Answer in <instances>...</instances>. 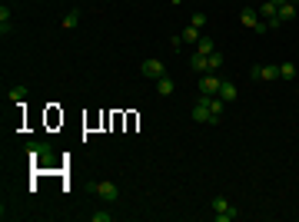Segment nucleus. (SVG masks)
Wrapping results in <instances>:
<instances>
[{
    "label": "nucleus",
    "instance_id": "1",
    "mask_svg": "<svg viewBox=\"0 0 299 222\" xmlns=\"http://www.w3.org/2000/svg\"><path fill=\"white\" fill-rule=\"evenodd\" d=\"M87 189L97 196V199H103V202H117L120 199V186H113V182H87Z\"/></svg>",
    "mask_w": 299,
    "mask_h": 222
},
{
    "label": "nucleus",
    "instance_id": "2",
    "mask_svg": "<svg viewBox=\"0 0 299 222\" xmlns=\"http://www.w3.org/2000/svg\"><path fill=\"white\" fill-rule=\"evenodd\" d=\"M239 23H243V27H249V30H256V34H266V30H269V23H266L263 17H259V10H253V7H243Z\"/></svg>",
    "mask_w": 299,
    "mask_h": 222
},
{
    "label": "nucleus",
    "instance_id": "3",
    "mask_svg": "<svg viewBox=\"0 0 299 222\" xmlns=\"http://www.w3.org/2000/svg\"><path fill=\"white\" fill-rule=\"evenodd\" d=\"M220 83H223L220 73H203V77H199V93H206V96H220Z\"/></svg>",
    "mask_w": 299,
    "mask_h": 222
},
{
    "label": "nucleus",
    "instance_id": "4",
    "mask_svg": "<svg viewBox=\"0 0 299 222\" xmlns=\"http://www.w3.org/2000/svg\"><path fill=\"white\" fill-rule=\"evenodd\" d=\"M193 123H210L213 126V113H210V103H206V93H199V100L193 103Z\"/></svg>",
    "mask_w": 299,
    "mask_h": 222
},
{
    "label": "nucleus",
    "instance_id": "5",
    "mask_svg": "<svg viewBox=\"0 0 299 222\" xmlns=\"http://www.w3.org/2000/svg\"><path fill=\"white\" fill-rule=\"evenodd\" d=\"M140 73H143L146 80H160V77H166V67L156 60V56H150V60H143V63H140Z\"/></svg>",
    "mask_w": 299,
    "mask_h": 222
},
{
    "label": "nucleus",
    "instance_id": "6",
    "mask_svg": "<svg viewBox=\"0 0 299 222\" xmlns=\"http://www.w3.org/2000/svg\"><path fill=\"white\" fill-rule=\"evenodd\" d=\"M236 96H239L236 83H233V80H223V83H220V100L223 103H236Z\"/></svg>",
    "mask_w": 299,
    "mask_h": 222
},
{
    "label": "nucleus",
    "instance_id": "7",
    "mask_svg": "<svg viewBox=\"0 0 299 222\" xmlns=\"http://www.w3.org/2000/svg\"><path fill=\"white\" fill-rule=\"evenodd\" d=\"M206 60H210V56H206V53H199V50H193V56H189V70L203 77V73L210 70V67H206Z\"/></svg>",
    "mask_w": 299,
    "mask_h": 222
},
{
    "label": "nucleus",
    "instance_id": "8",
    "mask_svg": "<svg viewBox=\"0 0 299 222\" xmlns=\"http://www.w3.org/2000/svg\"><path fill=\"white\" fill-rule=\"evenodd\" d=\"M206 103H210V113H213V126L223 120V110H226V103L220 100V96H206Z\"/></svg>",
    "mask_w": 299,
    "mask_h": 222
},
{
    "label": "nucleus",
    "instance_id": "9",
    "mask_svg": "<svg viewBox=\"0 0 299 222\" xmlns=\"http://www.w3.org/2000/svg\"><path fill=\"white\" fill-rule=\"evenodd\" d=\"M276 17L283 23H289L293 17H296V3H279V7H276Z\"/></svg>",
    "mask_w": 299,
    "mask_h": 222
},
{
    "label": "nucleus",
    "instance_id": "10",
    "mask_svg": "<svg viewBox=\"0 0 299 222\" xmlns=\"http://www.w3.org/2000/svg\"><path fill=\"white\" fill-rule=\"evenodd\" d=\"M173 89H177V87H173V80H170V77L156 80V93H160V96H173Z\"/></svg>",
    "mask_w": 299,
    "mask_h": 222
},
{
    "label": "nucleus",
    "instance_id": "11",
    "mask_svg": "<svg viewBox=\"0 0 299 222\" xmlns=\"http://www.w3.org/2000/svg\"><path fill=\"white\" fill-rule=\"evenodd\" d=\"M199 37H203V34H199V27H193V23H189V27H183V44H193V46H196Z\"/></svg>",
    "mask_w": 299,
    "mask_h": 222
},
{
    "label": "nucleus",
    "instance_id": "12",
    "mask_svg": "<svg viewBox=\"0 0 299 222\" xmlns=\"http://www.w3.org/2000/svg\"><path fill=\"white\" fill-rule=\"evenodd\" d=\"M259 80H279V67H276V63H266V67H259Z\"/></svg>",
    "mask_w": 299,
    "mask_h": 222
},
{
    "label": "nucleus",
    "instance_id": "13",
    "mask_svg": "<svg viewBox=\"0 0 299 222\" xmlns=\"http://www.w3.org/2000/svg\"><path fill=\"white\" fill-rule=\"evenodd\" d=\"M23 96H27V87H23V83L7 89V100H10V103H23Z\"/></svg>",
    "mask_w": 299,
    "mask_h": 222
},
{
    "label": "nucleus",
    "instance_id": "14",
    "mask_svg": "<svg viewBox=\"0 0 299 222\" xmlns=\"http://www.w3.org/2000/svg\"><path fill=\"white\" fill-rule=\"evenodd\" d=\"M196 50H199V53H206V56H210V53H216V44H213V37H199Z\"/></svg>",
    "mask_w": 299,
    "mask_h": 222
},
{
    "label": "nucleus",
    "instance_id": "15",
    "mask_svg": "<svg viewBox=\"0 0 299 222\" xmlns=\"http://www.w3.org/2000/svg\"><path fill=\"white\" fill-rule=\"evenodd\" d=\"M77 23H80V10H70L63 17V23H60V27H63V30H77Z\"/></svg>",
    "mask_w": 299,
    "mask_h": 222
},
{
    "label": "nucleus",
    "instance_id": "16",
    "mask_svg": "<svg viewBox=\"0 0 299 222\" xmlns=\"http://www.w3.org/2000/svg\"><path fill=\"white\" fill-rule=\"evenodd\" d=\"M206 73H220V67H223V53H210V60H206Z\"/></svg>",
    "mask_w": 299,
    "mask_h": 222
},
{
    "label": "nucleus",
    "instance_id": "17",
    "mask_svg": "<svg viewBox=\"0 0 299 222\" xmlns=\"http://www.w3.org/2000/svg\"><path fill=\"white\" fill-rule=\"evenodd\" d=\"M213 219H216V222H233V219H239V209H236V206H230L226 212H220V216H213Z\"/></svg>",
    "mask_w": 299,
    "mask_h": 222
},
{
    "label": "nucleus",
    "instance_id": "18",
    "mask_svg": "<svg viewBox=\"0 0 299 222\" xmlns=\"http://www.w3.org/2000/svg\"><path fill=\"white\" fill-rule=\"evenodd\" d=\"M279 77L293 80V77H296V67H293V63H279Z\"/></svg>",
    "mask_w": 299,
    "mask_h": 222
},
{
    "label": "nucleus",
    "instance_id": "19",
    "mask_svg": "<svg viewBox=\"0 0 299 222\" xmlns=\"http://www.w3.org/2000/svg\"><path fill=\"white\" fill-rule=\"evenodd\" d=\"M90 219H93V222H110L113 212H90Z\"/></svg>",
    "mask_w": 299,
    "mask_h": 222
},
{
    "label": "nucleus",
    "instance_id": "20",
    "mask_svg": "<svg viewBox=\"0 0 299 222\" xmlns=\"http://www.w3.org/2000/svg\"><path fill=\"white\" fill-rule=\"evenodd\" d=\"M189 23H193V27H199V30H203V27H206V13H193V20H189Z\"/></svg>",
    "mask_w": 299,
    "mask_h": 222
},
{
    "label": "nucleus",
    "instance_id": "21",
    "mask_svg": "<svg viewBox=\"0 0 299 222\" xmlns=\"http://www.w3.org/2000/svg\"><path fill=\"white\" fill-rule=\"evenodd\" d=\"M170 46H173V50H179V46H183V34L173 37V40H170Z\"/></svg>",
    "mask_w": 299,
    "mask_h": 222
},
{
    "label": "nucleus",
    "instance_id": "22",
    "mask_svg": "<svg viewBox=\"0 0 299 222\" xmlns=\"http://www.w3.org/2000/svg\"><path fill=\"white\" fill-rule=\"evenodd\" d=\"M273 3H276V7H279V3H289V0H273Z\"/></svg>",
    "mask_w": 299,
    "mask_h": 222
},
{
    "label": "nucleus",
    "instance_id": "23",
    "mask_svg": "<svg viewBox=\"0 0 299 222\" xmlns=\"http://www.w3.org/2000/svg\"><path fill=\"white\" fill-rule=\"evenodd\" d=\"M170 3H183V0H170Z\"/></svg>",
    "mask_w": 299,
    "mask_h": 222
},
{
    "label": "nucleus",
    "instance_id": "24",
    "mask_svg": "<svg viewBox=\"0 0 299 222\" xmlns=\"http://www.w3.org/2000/svg\"><path fill=\"white\" fill-rule=\"evenodd\" d=\"M289 3H296V7H299V0H289Z\"/></svg>",
    "mask_w": 299,
    "mask_h": 222
},
{
    "label": "nucleus",
    "instance_id": "25",
    "mask_svg": "<svg viewBox=\"0 0 299 222\" xmlns=\"http://www.w3.org/2000/svg\"><path fill=\"white\" fill-rule=\"evenodd\" d=\"M296 96H299V89H296Z\"/></svg>",
    "mask_w": 299,
    "mask_h": 222
}]
</instances>
